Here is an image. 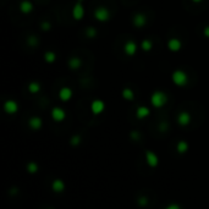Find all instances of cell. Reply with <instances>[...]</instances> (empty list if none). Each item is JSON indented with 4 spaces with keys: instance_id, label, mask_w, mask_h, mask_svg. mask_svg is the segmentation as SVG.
<instances>
[{
    "instance_id": "obj_20",
    "label": "cell",
    "mask_w": 209,
    "mask_h": 209,
    "mask_svg": "<svg viewBox=\"0 0 209 209\" xmlns=\"http://www.w3.org/2000/svg\"><path fill=\"white\" fill-rule=\"evenodd\" d=\"M86 34H87L88 37H94V35L97 34V29H95L94 27H89V28H87Z\"/></svg>"
},
{
    "instance_id": "obj_8",
    "label": "cell",
    "mask_w": 209,
    "mask_h": 209,
    "mask_svg": "<svg viewBox=\"0 0 209 209\" xmlns=\"http://www.w3.org/2000/svg\"><path fill=\"white\" fill-rule=\"evenodd\" d=\"M71 97H72V90H71V88H68V87H62V88L59 90V98H60L62 101L70 100Z\"/></svg>"
},
{
    "instance_id": "obj_2",
    "label": "cell",
    "mask_w": 209,
    "mask_h": 209,
    "mask_svg": "<svg viewBox=\"0 0 209 209\" xmlns=\"http://www.w3.org/2000/svg\"><path fill=\"white\" fill-rule=\"evenodd\" d=\"M93 15H94V18L98 20L99 22H106V21L110 20V11L104 6L95 7Z\"/></svg>"
},
{
    "instance_id": "obj_6",
    "label": "cell",
    "mask_w": 209,
    "mask_h": 209,
    "mask_svg": "<svg viewBox=\"0 0 209 209\" xmlns=\"http://www.w3.org/2000/svg\"><path fill=\"white\" fill-rule=\"evenodd\" d=\"M123 51L126 55H134L137 51V44L133 40H127L123 45Z\"/></svg>"
},
{
    "instance_id": "obj_1",
    "label": "cell",
    "mask_w": 209,
    "mask_h": 209,
    "mask_svg": "<svg viewBox=\"0 0 209 209\" xmlns=\"http://www.w3.org/2000/svg\"><path fill=\"white\" fill-rule=\"evenodd\" d=\"M171 79H172L174 84L182 87V86L187 84V82H188V76H187V73H186L185 71H182V70H175V71L172 72V75H171Z\"/></svg>"
},
{
    "instance_id": "obj_21",
    "label": "cell",
    "mask_w": 209,
    "mask_h": 209,
    "mask_svg": "<svg viewBox=\"0 0 209 209\" xmlns=\"http://www.w3.org/2000/svg\"><path fill=\"white\" fill-rule=\"evenodd\" d=\"M27 42H28L29 45H37V44H38V39H37L35 35H29Z\"/></svg>"
},
{
    "instance_id": "obj_3",
    "label": "cell",
    "mask_w": 209,
    "mask_h": 209,
    "mask_svg": "<svg viewBox=\"0 0 209 209\" xmlns=\"http://www.w3.org/2000/svg\"><path fill=\"white\" fill-rule=\"evenodd\" d=\"M166 100H167L166 94H165L164 92H161V90H155V92L152 94V97H150L152 104H153L154 106H156V108L163 106V105L166 103Z\"/></svg>"
},
{
    "instance_id": "obj_26",
    "label": "cell",
    "mask_w": 209,
    "mask_h": 209,
    "mask_svg": "<svg viewBox=\"0 0 209 209\" xmlns=\"http://www.w3.org/2000/svg\"><path fill=\"white\" fill-rule=\"evenodd\" d=\"M78 1H79V2H81V1H82V0H78Z\"/></svg>"
},
{
    "instance_id": "obj_16",
    "label": "cell",
    "mask_w": 209,
    "mask_h": 209,
    "mask_svg": "<svg viewBox=\"0 0 209 209\" xmlns=\"http://www.w3.org/2000/svg\"><path fill=\"white\" fill-rule=\"evenodd\" d=\"M122 97H123L125 99H127V100H132L133 97H134L133 90H132L131 88H123V90H122Z\"/></svg>"
},
{
    "instance_id": "obj_11",
    "label": "cell",
    "mask_w": 209,
    "mask_h": 209,
    "mask_svg": "<svg viewBox=\"0 0 209 209\" xmlns=\"http://www.w3.org/2000/svg\"><path fill=\"white\" fill-rule=\"evenodd\" d=\"M4 109H5V111H7L9 114H12V112H15V111L17 110V104H16V101H13V100H7V101L5 103V105H4Z\"/></svg>"
},
{
    "instance_id": "obj_23",
    "label": "cell",
    "mask_w": 209,
    "mask_h": 209,
    "mask_svg": "<svg viewBox=\"0 0 209 209\" xmlns=\"http://www.w3.org/2000/svg\"><path fill=\"white\" fill-rule=\"evenodd\" d=\"M50 27H51V26H50L49 22H43V23H42V29H43V31H49Z\"/></svg>"
},
{
    "instance_id": "obj_12",
    "label": "cell",
    "mask_w": 209,
    "mask_h": 209,
    "mask_svg": "<svg viewBox=\"0 0 209 209\" xmlns=\"http://www.w3.org/2000/svg\"><path fill=\"white\" fill-rule=\"evenodd\" d=\"M51 115H53L54 120H56V121H61V120L65 117V112H64V110L60 109V108H54L53 111H51Z\"/></svg>"
},
{
    "instance_id": "obj_7",
    "label": "cell",
    "mask_w": 209,
    "mask_h": 209,
    "mask_svg": "<svg viewBox=\"0 0 209 209\" xmlns=\"http://www.w3.org/2000/svg\"><path fill=\"white\" fill-rule=\"evenodd\" d=\"M132 22H133V26H136V27H143L147 23V17L139 12V13H136L133 16Z\"/></svg>"
},
{
    "instance_id": "obj_9",
    "label": "cell",
    "mask_w": 209,
    "mask_h": 209,
    "mask_svg": "<svg viewBox=\"0 0 209 209\" xmlns=\"http://www.w3.org/2000/svg\"><path fill=\"white\" fill-rule=\"evenodd\" d=\"M32 10H33V4L31 1H28V0L21 1V4H20V11L22 13H29V12H32Z\"/></svg>"
},
{
    "instance_id": "obj_10",
    "label": "cell",
    "mask_w": 209,
    "mask_h": 209,
    "mask_svg": "<svg viewBox=\"0 0 209 209\" xmlns=\"http://www.w3.org/2000/svg\"><path fill=\"white\" fill-rule=\"evenodd\" d=\"M90 109H92V111L94 114H99V112H101L104 110V103L101 100H99V99L98 100H94L92 103V105H90Z\"/></svg>"
},
{
    "instance_id": "obj_17",
    "label": "cell",
    "mask_w": 209,
    "mask_h": 209,
    "mask_svg": "<svg viewBox=\"0 0 209 209\" xmlns=\"http://www.w3.org/2000/svg\"><path fill=\"white\" fill-rule=\"evenodd\" d=\"M55 59H56V55H55L54 51H46V53L44 54V60H45L46 62H49V64L54 62Z\"/></svg>"
},
{
    "instance_id": "obj_14",
    "label": "cell",
    "mask_w": 209,
    "mask_h": 209,
    "mask_svg": "<svg viewBox=\"0 0 209 209\" xmlns=\"http://www.w3.org/2000/svg\"><path fill=\"white\" fill-rule=\"evenodd\" d=\"M141 48H142V50H143V51H150V50H152V48H153V43H152V40H150V39H144V40H142V43H141Z\"/></svg>"
},
{
    "instance_id": "obj_22",
    "label": "cell",
    "mask_w": 209,
    "mask_h": 209,
    "mask_svg": "<svg viewBox=\"0 0 209 209\" xmlns=\"http://www.w3.org/2000/svg\"><path fill=\"white\" fill-rule=\"evenodd\" d=\"M31 125H32L34 128H38V127L40 126V119H38V117H33V119L31 120Z\"/></svg>"
},
{
    "instance_id": "obj_13",
    "label": "cell",
    "mask_w": 209,
    "mask_h": 209,
    "mask_svg": "<svg viewBox=\"0 0 209 209\" xmlns=\"http://www.w3.org/2000/svg\"><path fill=\"white\" fill-rule=\"evenodd\" d=\"M81 65H82V61H81V59H78V57H71V59L68 60V66H70L72 70H77Z\"/></svg>"
},
{
    "instance_id": "obj_18",
    "label": "cell",
    "mask_w": 209,
    "mask_h": 209,
    "mask_svg": "<svg viewBox=\"0 0 209 209\" xmlns=\"http://www.w3.org/2000/svg\"><path fill=\"white\" fill-rule=\"evenodd\" d=\"M28 90H29L31 93H37V92L40 90V84H39L38 82H31V83L28 84Z\"/></svg>"
},
{
    "instance_id": "obj_25",
    "label": "cell",
    "mask_w": 209,
    "mask_h": 209,
    "mask_svg": "<svg viewBox=\"0 0 209 209\" xmlns=\"http://www.w3.org/2000/svg\"><path fill=\"white\" fill-rule=\"evenodd\" d=\"M192 1H193V2H200L202 0H192Z\"/></svg>"
},
{
    "instance_id": "obj_19",
    "label": "cell",
    "mask_w": 209,
    "mask_h": 209,
    "mask_svg": "<svg viewBox=\"0 0 209 209\" xmlns=\"http://www.w3.org/2000/svg\"><path fill=\"white\" fill-rule=\"evenodd\" d=\"M149 114V110H148V108H145V106H139L138 109H137V116L139 117V119H143L144 116H147Z\"/></svg>"
},
{
    "instance_id": "obj_24",
    "label": "cell",
    "mask_w": 209,
    "mask_h": 209,
    "mask_svg": "<svg viewBox=\"0 0 209 209\" xmlns=\"http://www.w3.org/2000/svg\"><path fill=\"white\" fill-rule=\"evenodd\" d=\"M203 34H204L205 37H208V38H209V26H205V27H204V29H203Z\"/></svg>"
},
{
    "instance_id": "obj_15",
    "label": "cell",
    "mask_w": 209,
    "mask_h": 209,
    "mask_svg": "<svg viewBox=\"0 0 209 209\" xmlns=\"http://www.w3.org/2000/svg\"><path fill=\"white\" fill-rule=\"evenodd\" d=\"M188 121H189V114L186 111H182L178 115V122L182 125H186V123H188Z\"/></svg>"
},
{
    "instance_id": "obj_4",
    "label": "cell",
    "mask_w": 209,
    "mask_h": 209,
    "mask_svg": "<svg viewBox=\"0 0 209 209\" xmlns=\"http://www.w3.org/2000/svg\"><path fill=\"white\" fill-rule=\"evenodd\" d=\"M83 16H84V9H83L82 4L79 1H77L72 9V17L78 21V20H82Z\"/></svg>"
},
{
    "instance_id": "obj_5",
    "label": "cell",
    "mask_w": 209,
    "mask_h": 209,
    "mask_svg": "<svg viewBox=\"0 0 209 209\" xmlns=\"http://www.w3.org/2000/svg\"><path fill=\"white\" fill-rule=\"evenodd\" d=\"M182 46V43L178 38H170L167 40V48L170 51H178Z\"/></svg>"
}]
</instances>
